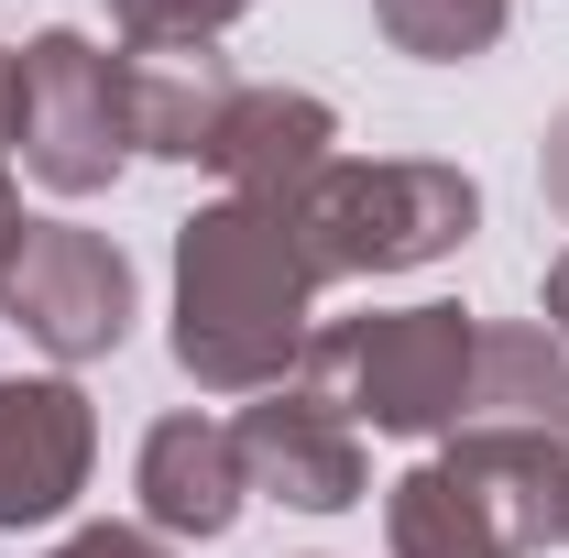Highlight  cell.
Wrapping results in <instances>:
<instances>
[{
    "instance_id": "6da1fadb",
    "label": "cell",
    "mask_w": 569,
    "mask_h": 558,
    "mask_svg": "<svg viewBox=\"0 0 569 558\" xmlns=\"http://www.w3.org/2000/svg\"><path fill=\"white\" fill-rule=\"evenodd\" d=\"M307 307L318 263L296 241V219L263 198H209L176 219V372L198 395H274L307 361Z\"/></svg>"
},
{
    "instance_id": "7a4b0ae2",
    "label": "cell",
    "mask_w": 569,
    "mask_h": 558,
    "mask_svg": "<svg viewBox=\"0 0 569 558\" xmlns=\"http://www.w3.org/2000/svg\"><path fill=\"white\" fill-rule=\"evenodd\" d=\"M284 219H296L318 285L329 275H417V263H438V252L471 241L482 187H471L460 165H427V153H372V165L340 153Z\"/></svg>"
},
{
    "instance_id": "3957f363",
    "label": "cell",
    "mask_w": 569,
    "mask_h": 558,
    "mask_svg": "<svg viewBox=\"0 0 569 558\" xmlns=\"http://www.w3.org/2000/svg\"><path fill=\"white\" fill-rule=\"evenodd\" d=\"M471 318L460 307H372L307 340V383L351 427L383 438H460L471 427Z\"/></svg>"
},
{
    "instance_id": "277c9868",
    "label": "cell",
    "mask_w": 569,
    "mask_h": 558,
    "mask_svg": "<svg viewBox=\"0 0 569 558\" xmlns=\"http://www.w3.org/2000/svg\"><path fill=\"white\" fill-rule=\"evenodd\" d=\"M11 153L56 198H99L132 165V56L88 33H33L11 56Z\"/></svg>"
},
{
    "instance_id": "5b68a950",
    "label": "cell",
    "mask_w": 569,
    "mask_h": 558,
    "mask_svg": "<svg viewBox=\"0 0 569 558\" xmlns=\"http://www.w3.org/2000/svg\"><path fill=\"white\" fill-rule=\"evenodd\" d=\"M383 537H395V558H526L537 504H526L515 427H460L438 460H417L383 492Z\"/></svg>"
},
{
    "instance_id": "8992f818",
    "label": "cell",
    "mask_w": 569,
    "mask_h": 558,
    "mask_svg": "<svg viewBox=\"0 0 569 558\" xmlns=\"http://www.w3.org/2000/svg\"><path fill=\"white\" fill-rule=\"evenodd\" d=\"M0 318L44 361H110L132 340V263L110 230L77 219H22V241L0 252Z\"/></svg>"
},
{
    "instance_id": "52a82bcc",
    "label": "cell",
    "mask_w": 569,
    "mask_h": 558,
    "mask_svg": "<svg viewBox=\"0 0 569 558\" xmlns=\"http://www.w3.org/2000/svg\"><path fill=\"white\" fill-rule=\"evenodd\" d=\"M99 471V417L67 372H0V537L56 526Z\"/></svg>"
},
{
    "instance_id": "ba28073f",
    "label": "cell",
    "mask_w": 569,
    "mask_h": 558,
    "mask_svg": "<svg viewBox=\"0 0 569 558\" xmlns=\"http://www.w3.org/2000/svg\"><path fill=\"white\" fill-rule=\"evenodd\" d=\"M241 471L252 492H274L296 515H351L361 482H372V460H361V427L318 395V383H274V395H252L241 406Z\"/></svg>"
},
{
    "instance_id": "9c48e42d",
    "label": "cell",
    "mask_w": 569,
    "mask_h": 558,
    "mask_svg": "<svg viewBox=\"0 0 569 558\" xmlns=\"http://www.w3.org/2000/svg\"><path fill=\"white\" fill-rule=\"evenodd\" d=\"M329 165H340V110L329 99H307V88H230L219 142H209V176H230V198L296 209Z\"/></svg>"
},
{
    "instance_id": "30bf717a",
    "label": "cell",
    "mask_w": 569,
    "mask_h": 558,
    "mask_svg": "<svg viewBox=\"0 0 569 558\" xmlns=\"http://www.w3.org/2000/svg\"><path fill=\"white\" fill-rule=\"evenodd\" d=\"M252 504V471H241V427L230 417H164L142 438V515L153 537H230Z\"/></svg>"
},
{
    "instance_id": "8fae6325",
    "label": "cell",
    "mask_w": 569,
    "mask_h": 558,
    "mask_svg": "<svg viewBox=\"0 0 569 558\" xmlns=\"http://www.w3.org/2000/svg\"><path fill=\"white\" fill-rule=\"evenodd\" d=\"M471 427H569V340L548 318H503L471 340Z\"/></svg>"
},
{
    "instance_id": "7c38bea8",
    "label": "cell",
    "mask_w": 569,
    "mask_h": 558,
    "mask_svg": "<svg viewBox=\"0 0 569 558\" xmlns=\"http://www.w3.org/2000/svg\"><path fill=\"white\" fill-rule=\"evenodd\" d=\"M230 88H241V77L219 67L209 44H198V56H132V153H164V165H209Z\"/></svg>"
},
{
    "instance_id": "4fadbf2b",
    "label": "cell",
    "mask_w": 569,
    "mask_h": 558,
    "mask_svg": "<svg viewBox=\"0 0 569 558\" xmlns=\"http://www.w3.org/2000/svg\"><path fill=\"white\" fill-rule=\"evenodd\" d=\"M372 22L395 56H427V67H471L503 44V0H372Z\"/></svg>"
},
{
    "instance_id": "5bb4252c",
    "label": "cell",
    "mask_w": 569,
    "mask_h": 558,
    "mask_svg": "<svg viewBox=\"0 0 569 558\" xmlns=\"http://www.w3.org/2000/svg\"><path fill=\"white\" fill-rule=\"evenodd\" d=\"M241 11H252V0H110V22L132 33V56H198Z\"/></svg>"
},
{
    "instance_id": "9a60e30c",
    "label": "cell",
    "mask_w": 569,
    "mask_h": 558,
    "mask_svg": "<svg viewBox=\"0 0 569 558\" xmlns=\"http://www.w3.org/2000/svg\"><path fill=\"white\" fill-rule=\"evenodd\" d=\"M526 504H537V548H569V427H515Z\"/></svg>"
},
{
    "instance_id": "2e32d148",
    "label": "cell",
    "mask_w": 569,
    "mask_h": 558,
    "mask_svg": "<svg viewBox=\"0 0 569 558\" xmlns=\"http://www.w3.org/2000/svg\"><path fill=\"white\" fill-rule=\"evenodd\" d=\"M44 558H176L153 526H77L67 548H44Z\"/></svg>"
},
{
    "instance_id": "e0dca14e",
    "label": "cell",
    "mask_w": 569,
    "mask_h": 558,
    "mask_svg": "<svg viewBox=\"0 0 569 558\" xmlns=\"http://www.w3.org/2000/svg\"><path fill=\"white\" fill-rule=\"evenodd\" d=\"M22 241V198H11V44H0V252Z\"/></svg>"
},
{
    "instance_id": "ac0fdd59",
    "label": "cell",
    "mask_w": 569,
    "mask_h": 558,
    "mask_svg": "<svg viewBox=\"0 0 569 558\" xmlns=\"http://www.w3.org/2000/svg\"><path fill=\"white\" fill-rule=\"evenodd\" d=\"M548 198H559V209H569V110H559V121H548Z\"/></svg>"
},
{
    "instance_id": "d6986e66",
    "label": "cell",
    "mask_w": 569,
    "mask_h": 558,
    "mask_svg": "<svg viewBox=\"0 0 569 558\" xmlns=\"http://www.w3.org/2000/svg\"><path fill=\"white\" fill-rule=\"evenodd\" d=\"M548 329H559V340H569V252H559V263H548Z\"/></svg>"
}]
</instances>
